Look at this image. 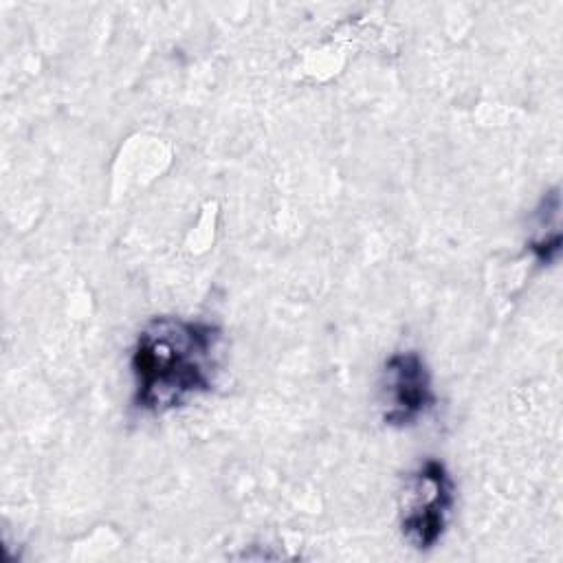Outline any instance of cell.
Here are the masks:
<instances>
[{
  "instance_id": "6da1fadb",
  "label": "cell",
  "mask_w": 563,
  "mask_h": 563,
  "mask_svg": "<svg viewBox=\"0 0 563 563\" xmlns=\"http://www.w3.org/2000/svg\"><path fill=\"white\" fill-rule=\"evenodd\" d=\"M222 330L185 317L150 319L130 354L134 407L167 413L213 389L220 372Z\"/></svg>"
},
{
  "instance_id": "7a4b0ae2",
  "label": "cell",
  "mask_w": 563,
  "mask_h": 563,
  "mask_svg": "<svg viewBox=\"0 0 563 563\" xmlns=\"http://www.w3.org/2000/svg\"><path fill=\"white\" fill-rule=\"evenodd\" d=\"M455 506V484L444 462L427 457L407 477L400 497V532L416 550H431L444 534Z\"/></svg>"
},
{
  "instance_id": "3957f363",
  "label": "cell",
  "mask_w": 563,
  "mask_h": 563,
  "mask_svg": "<svg viewBox=\"0 0 563 563\" xmlns=\"http://www.w3.org/2000/svg\"><path fill=\"white\" fill-rule=\"evenodd\" d=\"M435 405L427 361L416 350L394 352L380 374V409L387 427H411Z\"/></svg>"
},
{
  "instance_id": "277c9868",
  "label": "cell",
  "mask_w": 563,
  "mask_h": 563,
  "mask_svg": "<svg viewBox=\"0 0 563 563\" xmlns=\"http://www.w3.org/2000/svg\"><path fill=\"white\" fill-rule=\"evenodd\" d=\"M561 194L559 187L548 191L532 216V235L528 249L541 264H550L561 253Z\"/></svg>"
}]
</instances>
